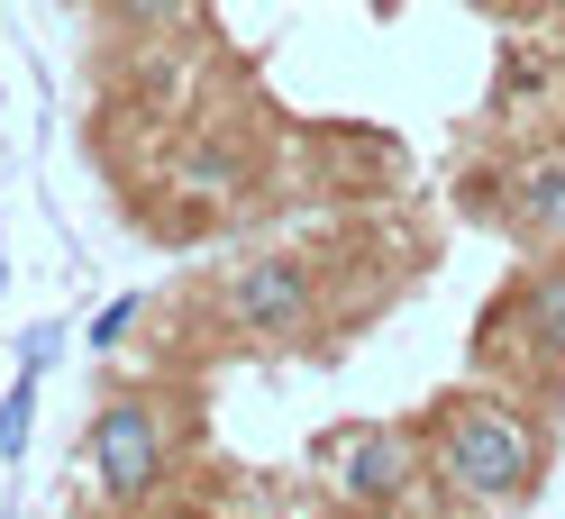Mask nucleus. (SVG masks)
<instances>
[{
	"label": "nucleus",
	"instance_id": "1",
	"mask_svg": "<svg viewBox=\"0 0 565 519\" xmlns=\"http://www.w3.org/2000/svg\"><path fill=\"white\" fill-rule=\"evenodd\" d=\"M529 465H539V446H529V429L511 420V410L466 401L447 420V474L466 483L475 501H520L529 493Z\"/></svg>",
	"mask_w": 565,
	"mask_h": 519
},
{
	"label": "nucleus",
	"instance_id": "2",
	"mask_svg": "<svg viewBox=\"0 0 565 519\" xmlns=\"http://www.w3.org/2000/svg\"><path fill=\"white\" fill-rule=\"evenodd\" d=\"M92 474L110 501H147L156 474H164V437H156V410L147 401H110L92 420Z\"/></svg>",
	"mask_w": 565,
	"mask_h": 519
},
{
	"label": "nucleus",
	"instance_id": "3",
	"mask_svg": "<svg viewBox=\"0 0 565 519\" xmlns=\"http://www.w3.org/2000/svg\"><path fill=\"white\" fill-rule=\"evenodd\" d=\"M329 474H338L347 501H402L411 446H402L393 429H338V437H329Z\"/></svg>",
	"mask_w": 565,
	"mask_h": 519
},
{
	"label": "nucleus",
	"instance_id": "4",
	"mask_svg": "<svg viewBox=\"0 0 565 519\" xmlns=\"http://www.w3.org/2000/svg\"><path fill=\"white\" fill-rule=\"evenodd\" d=\"M228 310H237L246 328H292L301 310H310V273L292 256H256V264L228 273Z\"/></svg>",
	"mask_w": 565,
	"mask_h": 519
},
{
	"label": "nucleus",
	"instance_id": "5",
	"mask_svg": "<svg viewBox=\"0 0 565 519\" xmlns=\"http://www.w3.org/2000/svg\"><path fill=\"white\" fill-rule=\"evenodd\" d=\"M520 219L565 247V164H529L520 173Z\"/></svg>",
	"mask_w": 565,
	"mask_h": 519
},
{
	"label": "nucleus",
	"instance_id": "6",
	"mask_svg": "<svg viewBox=\"0 0 565 519\" xmlns=\"http://www.w3.org/2000/svg\"><path fill=\"white\" fill-rule=\"evenodd\" d=\"M38 383H46V374H38V365H19L10 401H0V456H28V410H38Z\"/></svg>",
	"mask_w": 565,
	"mask_h": 519
},
{
	"label": "nucleus",
	"instance_id": "7",
	"mask_svg": "<svg viewBox=\"0 0 565 519\" xmlns=\"http://www.w3.org/2000/svg\"><path fill=\"white\" fill-rule=\"evenodd\" d=\"M110 19H128V28H192L201 19V0H100Z\"/></svg>",
	"mask_w": 565,
	"mask_h": 519
},
{
	"label": "nucleus",
	"instance_id": "8",
	"mask_svg": "<svg viewBox=\"0 0 565 519\" xmlns=\"http://www.w3.org/2000/svg\"><path fill=\"white\" fill-rule=\"evenodd\" d=\"M529 320H539V337L565 356V273H539V283H529Z\"/></svg>",
	"mask_w": 565,
	"mask_h": 519
},
{
	"label": "nucleus",
	"instance_id": "9",
	"mask_svg": "<svg viewBox=\"0 0 565 519\" xmlns=\"http://www.w3.org/2000/svg\"><path fill=\"white\" fill-rule=\"evenodd\" d=\"M128 328H137V301L119 292V301H110V310H100V320H92V346H100V356H110V346H119Z\"/></svg>",
	"mask_w": 565,
	"mask_h": 519
},
{
	"label": "nucleus",
	"instance_id": "10",
	"mask_svg": "<svg viewBox=\"0 0 565 519\" xmlns=\"http://www.w3.org/2000/svg\"><path fill=\"white\" fill-rule=\"evenodd\" d=\"M55 346H64V328H38V337H19V365H38V374H46V365H55Z\"/></svg>",
	"mask_w": 565,
	"mask_h": 519
},
{
	"label": "nucleus",
	"instance_id": "11",
	"mask_svg": "<svg viewBox=\"0 0 565 519\" xmlns=\"http://www.w3.org/2000/svg\"><path fill=\"white\" fill-rule=\"evenodd\" d=\"M0 292H10V264H0Z\"/></svg>",
	"mask_w": 565,
	"mask_h": 519
}]
</instances>
